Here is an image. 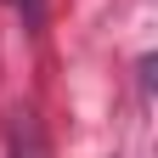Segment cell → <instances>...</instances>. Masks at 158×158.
<instances>
[{
    "mask_svg": "<svg viewBox=\"0 0 158 158\" xmlns=\"http://www.w3.org/2000/svg\"><path fill=\"white\" fill-rule=\"evenodd\" d=\"M11 158H40V135L28 124V113H17V124H11Z\"/></svg>",
    "mask_w": 158,
    "mask_h": 158,
    "instance_id": "1",
    "label": "cell"
},
{
    "mask_svg": "<svg viewBox=\"0 0 158 158\" xmlns=\"http://www.w3.org/2000/svg\"><path fill=\"white\" fill-rule=\"evenodd\" d=\"M17 6H23V23L34 28V23H40V0H17Z\"/></svg>",
    "mask_w": 158,
    "mask_h": 158,
    "instance_id": "2",
    "label": "cell"
}]
</instances>
